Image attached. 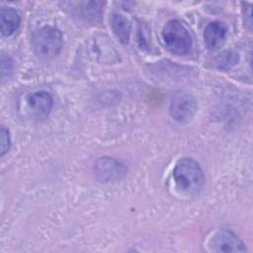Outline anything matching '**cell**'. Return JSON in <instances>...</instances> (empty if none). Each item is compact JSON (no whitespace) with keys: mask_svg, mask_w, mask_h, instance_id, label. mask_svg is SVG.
Returning a JSON list of instances; mask_svg holds the SVG:
<instances>
[{"mask_svg":"<svg viewBox=\"0 0 253 253\" xmlns=\"http://www.w3.org/2000/svg\"><path fill=\"white\" fill-rule=\"evenodd\" d=\"M95 172L102 182L120 180L126 173L125 166L118 160L110 157H101L95 165Z\"/></svg>","mask_w":253,"mask_h":253,"instance_id":"5","label":"cell"},{"mask_svg":"<svg viewBox=\"0 0 253 253\" xmlns=\"http://www.w3.org/2000/svg\"><path fill=\"white\" fill-rule=\"evenodd\" d=\"M1 149L0 155L3 156L10 148V135L9 131L5 126H1Z\"/></svg>","mask_w":253,"mask_h":253,"instance_id":"13","label":"cell"},{"mask_svg":"<svg viewBox=\"0 0 253 253\" xmlns=\"http://www.w3.org/2000/svg\"><path fill=\"white\" fill-rule=\"evenodd\" d=\"M111 26L119 41L123 43H127L130 37L129 21L122 14H114L111 19Z\"/></svg>","mask_w":253,"mask_h":253,"instance_id":"10","label":"cell"},{"mask_svg":"<svg viewBox=\"0 0 253 253\" xmlns=\"http://www.w3.org/2000/svg\"><path fill=\"white\" fill-rule=\"evenodd\" d=\"M174 180L178 189L187 194H195L204 184V173L197 161L185 157L180 159L173 171Z\"/></svg>","mask_w":253,"mask_h":253,"instance_id":"1","label":"cell"},{"mask_svg":"<svg viewBox=\"0 0 253 253\" xmlns=\"http://www.w3.org/2000/svg\"><path fill=\"white\" fill-rule=\"evenodd\" d=\"M162 40L169 50L186 54L192 46V37L187 28L178 20L168 21L162 30Z\"/></svg>","mask_w":253,"mask_h":253,"instance_id":"3","label":"cell"},{"mask_svg":"<svg viewBox=\"0 0 253 253\" xmlns=\"http://www.w3.org/2000/svg\"><path fill=\"white\" fill-rule=\"evenodd\" d=\"M238 61V56L232 51H223L218 54L216 58V64L219 68L227 69L235 65Z\"/></svg>","mask_w":253,"mask_h":253,"instance_id":"12","label":"cell"},{"mask_svg":"<svg viewBox=\"0 0 253 253\" xmlns=\"http://www.w3.org/2000/svg\"><path fill=\"white\" fill-rule=\"evenodd\" d=\"M32 47L40 58L54 57L62 47L61 32L52 26H43L36 30L32 36Z\"/></svg>","mask_w":253,"mask_h":253,"instance_id":"2","label":"cell"},{"mask_svg":"<svg viewBox=\"0 0 253 253\" xmlns=\"http://www.w3.org/2000/svg\"><path fill=\"white\" fill-rule=\"evenodd\" d=\"M197 110V102L195 98L184 92L174 95L170 104V115L178 123L185 124L190 122Z\"/></svg>","mask_w":253,"mask_h":253,"instance_id":"4","label":"cell"},{"mask_svg":"<svg viewBox=\"0 0 253 253\" xmlns=\"http://www.w3.org/2000/svg\"><path fill=\"white\" fill-rule=\"evenodd\" d=\"M72 4L76 6L73 8L75 15L86 21L96 20L101 15L102 2H77Z\"/></svg>","mask_w":253,"mask_h":253,"instance_id":"11","label":"cell"},{"mask_svg":"<svg viewBox=\"0 0 253 253\" xmlns=\"http://www.w3.org/2000/svg\"><path fill=\"white\" fill-rule=\"evenodd\" d=\"M0 19L3 36L10 37L18 30L21 19L19 13L13 8H2Z\"/></svg>","mask_w":253,"mask_h":253,"instance_id":"9","label":"cell"},{"mask_svg":"<svg viewBox=\"0 0 253 253\" xmlns=\"http://www.w3.org/2000/svg\"><path fill=\"white\" fill-rule=\"evenodd\" d=\"M227 27L224 23L214 21L210 23L204 32V39L207 46L211 49L220 46L226 37Z\"/></svg>","mask_w":253,"mask_h":253,"instance_id":"8","label":"cell"},{"mask_svg":"<svg viewBox=\"0 0 253 253\" xmlns=\"http://www.w3.org/2000/svg\"><path fill=\"white\" fill-rule=\"evenodd\" d=\"M211 249L215 252H244V243L233 232L228 230L218 231L211 240Z\"/></svg>","mask_w":253,"mask_h":253,"instance_id":"6","label":"cell"},{"mask_svg":"<svg viewBox=\"0 0 253 253\" xmlns=\"http://www.w3.org/2000/svg\"><path fill=\"white\" fill-rule=\"evenodd\" d=\"M32 115L38 119L45 118L52 108V97L45 91H37L27 97Z\"/></svg>","mask_w":253,"mask_h":253,"instance_id":"7","label":"cell"}]
</instances>
